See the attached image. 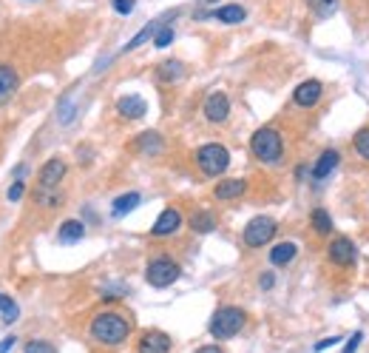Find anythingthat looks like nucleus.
Masks as SVG:
<instances>
[{"instance_id": "obj_1", "label": "nucleus", "mask_w": 369, "mask_h": 353, "mask_svg": "<svg viewBox=\"0 0 369 353\" xmlns=\"http://www.w3.org/2000/svg\"><path fill=\"white\" fill-rule=\"evenodd\" d=\"M91 339L100 342V345H108V348H117L128 339L131 334V319H125L123 314L117 311H103L91 319Z\"/></svg>"}, {"instance_id": "obj_2", "label": "nucleus", "mask_w": 369, "mask_h": 353, "mask_svg": "<svg viewBox=\"0 0 369 353\" xmlns=\"http://www.w3.org/2000/svg\"><path fill=\"white\" fill-rule=\"evenodd\" d=\"M250 154H253L259 163H264V165L281 163V157H284V137H281V131H276V128H270V126L259 128V131L250 137Z\"/></svg>"}, {"instance_id": "obj_3", "label": "nucleus", "mask_w": 369, "mask_h": 353, "mask_svg": "<svg viewBox=\"0 0 369 353\" xmlns=\"http://www.w3.org/2000/svg\"><path fill=\"white\" fill-rule=\"evenodd\" d=\"M244 322H247V314L241 311V308H236V305H224V308H219L213 317H210V322H207V331H210V337L213 339H233L241 328H244Z\"/></svg>"}, {"instance_id": "obj_4", "label": "nucleus", "mask_w": 369, "mask_h": 353, "mask_svg": "<svg viewBox=\"0 0 369 353\" xmlns=\"http://www.w3.org/2000/svg\"><path fill=\"white\" fill-rule=\"evenodd\" d=\"M193 160H196V168L204 177H222L227 171V165H230V151L224 145H219V143H207V145L196 148Z\"/></svg>"}, {"instance_id": "obj_5", "label": "nucleus", "mask_w": 369, "mask_h": 353, "mask_svg": "<svg viewBox=\"0 0 369 353\" xmlns=\"http://www.w3.org/2000/svg\"><path fill=\"white\" fill-rule=\"evenodd\" d=\"M182 277V268L171 257H154L145 268V280L151 288H168Z\"/></svg>"}, {"instance_id": "obj_6", "label": "nucleus", "mask_w": 369, "mask_h": 353, "mask_svg": "<svg viewBox=\"0 0 369 353\" xmlns=\"http://www.w3.org/2000/svg\"><path fill=\"white\" fill-rule=\"evenodd\" d=\"M276 234H279V222H276L273 217H253V220L244 225L241 240H244L247 248H264Z\"/></svg>"}, {"instance_id": "obj_7", "label": "nucleus", "mask_w": 369, "mask_h": 353, "mask_svg": "<svg viewBox=\"0 0 369 353\" xmlns=\"http://www.w3.org/2000/svg\"><path fill=\"white\" fill-rule=\"evenodd\" d=\"M327 260L336 265V268H353L358 262V245L350 240V237H336L330 240L327 245Z\"/></svg>"}, {"instance_id": "obj_8", "label": "nucleus", "mask_w": 369, "mask_h": 353, "mask_svg": "<svg viewBox=\"0 0 369 353\" xmlns=\"http://www.w3.org/2000/svg\"><path fill=\"white\" fill-rule=\"evenodd\" d=\"M321 97H324V83L321 80H304L293 91V103L298 108H316L321 103Z\"/></svg>"}, {"instance_id": "obj_9", "label": "nucleus", "mask_w": 369, "mask_h": 353, "mask_svg": "<svg viewBox=\"0 0 369 353\" xmlns=\"http://www.w3.org/2000/svg\"><path fill=\"white\" fill-rule=\"evenodd\" d=\"M202 114H204V120L213 123V126L224 123V120L230 117V100H227V94H224V91L207 94V100H204V106H202Z\"/></svg>"}, {"instance_id": "obj_10", "label": "nucleus", "mask_w": 369, "mask_h": 353, "mask_svg": "<svg viewBox=\"0 0 369 353\" xmlns=\"http://www.w3.org/2000/svg\"><path fill=\"white\" fill-rule=\"evenodd\" d=\"M180 228H182V214H180L177 208H165V211L157 217V222H154V228H151V237L165 240V237H174Z\"/></svg>"}, {"instance_id": "obj_11", "label": "nucleus", "mask_w": 369, "mask_h": 353, "mask_svg": "<svg viewBox=\"0 0 369 353\" xmlns=\"http://www.w3.org/2000/svg\"><path fill=\"white\" fill-rule=\"evenodd\" d=\"M66 177V163L60 160V157H54V160H48L43 168H40V174H37V185H40V191H51V188H57L60 185V180Z\"/></svg>"}, {"instance_id": "obj_12", "label": "nucleus", "mask_w": 369, "mask_h": 353, "mask_svg": "<svg viewBox=\"0 0 369 353\" xmlns=\"http://www.w3.org/2000/svg\"><path fill=\"white\" fill-rule=\"evenodd\" d=\"M171 337L162 331H145L137 342V353H168L171 351Z\"/></svg>"}, {"instance_id": "obj_13", "label": "nucleus", "mask_w": 369, "mask_h": 353, "mask_svg": "<svg viewBox=\"0 0 369 353\" xmlns=\"http://www.w3.org/2000/svg\"><path fill=\"white\" fill-rule=\"evenodd\" d=\"M117 111H120V117H125V120H140V117L148 114V103H145L140 94H125V97L117 100Z\"/></svg>"}, {"instance_id": "obj_14", "label": "nucleus", "mask_w": 369, "mask_h": 353, "mask_svg": "<svg viewBox=\"0 0 369 353\" xmlns=\"http://www.w3.org/2000/svg\"><path fill=\"white\" fill-rule=\"evenodd\" d=\"M338 163H341V154H338L336 148H327V151H321V157L316 160V165H313L310 177H313L316 183H321V180H327V177L338 168Z\"/></svg>"}, {"instance_id": "obj_15", "label": "nucleus", "mask_w": 369, "mask_h": 353, "mask_svg": "<svg viewBox=\"0 0 369 353\" xmlns=\"http://www.w3.org/2000/svg\"><path fill=\"white\" fill-rule=\"evenodd\" d=\"M210 17H213V20H219V23L236 26V23H241V20L247 17V11H244V6H239V3H227V6L213 9V11H210Z\"/></svg>"}, {"instance_id": "obj_16", "label": "nucleus", "mask_w": 369, "mask_h": 353, "mask_svg": "<svg viewBox=\"0 0 369 353\" xmlns=\"http://www.w3.org/2000/svg\"><path fill=\"white\" fill-rule=\"evenodd\" d=\"M296 257H298V245H296V242H279V245H273V251H270V262H273L276 268H287Z\"/></svg>"}, {"instance_id": "obj_17", "label": "nucleus", "mask_w": 369, "mask_h": 353, "mask_svg": "<svg viewBox=\"0 0 369 353\" xmlns=\"http://www.w3.org/2000/svg\"><path fill=\"white\" fill-rule=\"evenodd\" d=\"M247 191V180H222L216 188H213V197L216 200H236Z\"/></svg>"}, {"instance_id": "obj_18", "label": "nucleus", "mask_w": 369, "mask_h": 353, "mask_svg": "<svg viewBox=\"0 0 369 353\" xmlns=\"http://www.w3.org/2000/svg\"><path fill=\"white\" fill-rule=\"evenodd\" d=\"M85 237V225L80 222V220H66L63 225H60V231H57V240L63 242V245H74V242H80Z\"/></svg>"}, {"instance_id": "obj_19", "label": "nucleus", "mask_w": 369, "mask_h": 353, "mask_svg": "<svg viewBox=\"0 0 369 353\" xmlns=\"http://www.w3.org/2000/svg\"><path fill=\"white\" fill-rule=\"evenodd\" d=\"M14 91H17V71L11 66H3L0 63V103L9 100Z\"/></svg>"}, {"instance_id": "obj_20", "label": "nucleus", "mask_w": 369, "mask_h": 353, "mask_svg": "<svg viewBox=\"0 0 369 353\" xmlns=\"http://www.w3.org/2000/svg\"><path fill=\"white\" fill-rule=\"evenodd\" d=\"M142 203V197L137 194V191H131V194H123V197H117L114 200V208H111V214L114 217H125V214H131L137 205Z\"/></svg>"}, {"instance_id": "obj_21", "label": "nucleus", "mask_w": 369, "mask_h": 353, "mask_svg": "<svg viewBox=\"0 0 369 353\" xmlns=\"http://www.w3.org/2000/svg\"><path fill=\"white\" fill-rule=\"evenodd\" d=\"M310 225H313V231H316L318 237H330V234H333V217H330L324 208H316V211L310 214Z\"/></svg>"}, {"instance_id": "obj_22", "label": "nucleus", "mask_w": 369, "mask_h": 353, "mask_svg": "<svg viewBox=\"0 0 369 353\" xmlns=\"http://www.w3.org/2000/svg\"><path fill=\"white\" fill-rule=\"evenodd\" d=\"M190 228H193L196 234H210V231L216 228V217H213V211H196V214L190 217Z\"/></svg>"}, {"instance_id": "obj_23", "label": "nucleus", "mask_w": 369, "mask_h": 353, "mask_svg": "<svg viewBox=\"0 0 369 353\" xmlns=\"http://www.w3.org/2000/svg\"><path fill=\"white\" fill-rule=\"evenodd\" d=\"M182 74H184V66L180 60H168V63H162V66L157 68V77H160L162 83H177Z\"/></svg>"}, {"instance_id": "obj_24", "label": "nucleus", "mask_w": 369, "mask_h": 353, "mask_svg": "<svg viewBox=\"0 0 369 353\" xmlns=\"http://www.w3.org/2000/svg\"><path fill=\"white\" fill-rule=\"evenodd\" d=\"M137 148H140L142 154H160V151H162V137H160L157 131H145V134H140Z\"/></svg>"}, {"instance_id": "obj_25", "label": "nucleus", "mask_w": 369, "mask_h": 353, "mask_svg": "<svg viewBox=\"0 0 369 353\" xmlns=\"http://www.w3.org/2000/svg\"><path fill=\"white\" fill-rule=\"evenodd\" d=\"M307 3V9L316 14V17H321V20H327V17H333L336 11H338V0H304Z\"/></svg>"}, {"instance_id": "obj_26", "label": "nucleus", "mask_w": 369, "mask_h": 353, "mask_svg": "<svg viewBox=\"0 0 369 353\" xmlns=\"http://www.w3.org/2000/svg\"><path fill=\"white\" fill-rule=\"evenodd\" d=\"M160 26H162V23H160V20H157V23H148V26H145V29H142V31H137V34H134V37H131V40H128V46H125V48H123V51H134V48H140V46H142V43H145V40H151V37H154V34H157V31H160Z\"/></svg>"}, {"instance_id": "obj_27", "label": "nucleus", "mask_w": 369, "mask_h": 353, "mask_svg": "<svg viewBox=\"0 0 369 353\" xmlns=\"http://www.w3.org/2000/svg\"><path fill=\"white\" fill-rule=\"evenodd\" d=\"M353 148H355V154H358L364 163H369V126L361 128V131L353 137Z\"/></svg>"}, {"instance_id": "obj_28", "label": "nucleus", "mask_w": 369, "mask_h": 353, "mask_svg": "<svg viewBox=\"0 0 369 353\" xmlns=\"http://www.w3.org/2000/svg\"><path fill=\"white\" fill-rule=\"evenodd\" d=\"M174 43V29L171 26H160V31L154 34V46L157 48H168Z\"/></svg>"}, {"instance_id": "obj_29", "label": "nucleus", "mask_w": 369, "mask_h": 353, "mask_svg": "<svg viewBox=\"0 0 369 353\" xmlns=\"http://www.w3.org/2000/svg\"><path fill=\"white\" fill-rule=\"evenodd\" d=\"M26 353H57V348L51 342H46V339H34V342L26 345Z\"/></svg>"}, {"instance_id": "obj_30", "label": "nucleus", "mask_w": 369, "mask_h": 353, "mask_svg": "<svg viewBox=\"0 0 369 353\" xmlns=\"http://www.w3.org/2000/svg\"><path fill=\"white\" fill-rule=\"evenodd\" d=\"M361 342H364V334L361 331H355L353 337H350V342H347V348L341 353H358V348H361Z\"/></svg>"}, {"instance_id": "obj_31", "label": "nucleus", "mask_w": 369, "mask_h": 353, "mask_svg": "<svg viewBox=\"0 0 369 353\" xmlns=\"http://www.w3.org/2000/svg\"><path fill=\"white\" fill-rule=\"evenodd\" d=\"M137 6V0H114V11L117 14H131Z\"/></svg>"}, {"instance_id": "obj_32", "label": "nucleus", "mask_w": 369, "mask_h": 353, "mask_svg": "<svg viewBox=\"0 0 369 353\" xmlns=\"http://www.w3.org/2000/svg\"><path fill=\"white\" fill-rule=\"evenodd\" d=\"M23 188H26V185H23V180L11 183V188H9V200H11V203H17V200L23 197Z\"/></svg>"}, {"instance_id": "obj_33", "label": "nucleus", "mask_w": 369, "mask_h": 353, "mask_svg": "<svg viewBox=\"0 0 369 353\" xmlns=\"http://www.w3.org/2000/svg\"><path fill=\"white\" fill-rule=\"evenodd\" d=\"M273 285H276V277H273L270 271H264V274L259 277V288H261V291H270Z\"/></svg>"}, {"instance_id": "obj_34", "label": "nucleus", "mask_w": 369, "mask_h": 353, "mask_svg": "<svg viewBox=\"0 0 369 353\" xmlns=\"http://www.w3.org/2000/svg\"><path fill=\"white\" fill-rule=\"evenodd\" d=\"M341 339L338 337H327V339H321L318 345H316V351H327V348H333V345H338Z\"/></svg>"}, {"instance_id": "obj_35", "label": "nucleus", "mask_w": 369, "mask_h": 353, "mask_svg": "<svg viewBox=\"0 0 369 353\" xmlns=\"http://www.w3.org/2000/svg\"><path fill=\"white\" fill-rule=\"evenodd\" d=\"M3 317H6V322H14V319H17V305H9V308L3 311Z\"/></svg>"}, {"instance_id": "obj_36", "label": "nucleus", "mask_w": 369, "mask_h": 353, "mask_svg": "<svg viewBox=\"0 0 369 353\" xmlns=\"http://www.w3.org/2000/svg\"><path fill=\"white\" fill-rule=\"evenodd\" d=\"M14 342H17L14 337H9V339H3V342H0V353H9V351H11V348H14Z\"/></svg>"}, {"instance_id": "obj_37", "label": "nucleus", "mask_w": 369, "mask_h": 353, "mask_svg": "<svg viewBox=\"0 0 369 353\" xmlns=\"http://www.w3.org/2000/svg\"><path fill=\"white\" fill-rule=\"evenodd\" d=\"M196 353H224V351H222L219 345H204V348H199Z\"/></svg>"}, {"instance_id": "obj_38", "label": "nucleus", "mask_w": 369, "mask_h": 353, "mask_svg": "<svg viewBox=\"0 0 369 353\" xmlns=\"http://www.w3.org/2000/svg\"><path fill=\"white\" fill-rule=\"evenodd\" d=\"M9 305H14V302H11V297H6V294H0V311H6Z\"/></svg>"}, {"instance_id": "obj_39", "label": "nucleus", "mask_w": 369, "mask_h": 353, "mask_svg": "<svg viewBox=\"0 0 369 353\" xmlns=\"http://www.w3.org/2000/svg\"><path fill=\"white\" fill-rule=\"evenodd\" d=\"M304 174H307V168H304V165H298V168H296V177H298V180H304Z\"/></svg>"}]
</instances>
